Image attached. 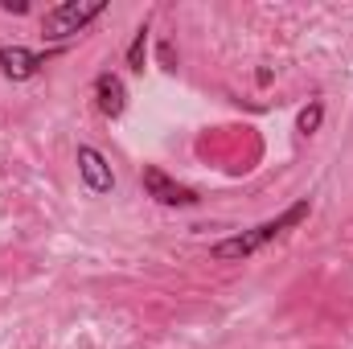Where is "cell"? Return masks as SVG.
I'll return each mask as SVG.
<instances>
[{"mask_svg":"<svg viewBox=\"0 0 353 349\" xmlns=\"http://www.w3.org/2000/svg\"><path fill=\"white\" fill-rule=\"evenodd\" d=\"M321 119H325V103H321V99H312V103L300 111V119H296V132H300V136H312V132L321 128Z\"/></svg>","mask_w":353,"mask_h":349,"instance_id":"cell-8","label":"cell"},{"mask_svg":"<svg viewBox=\"0 0 353 349\" xmlns=\"http://www.w3.org/2000/svg\"><path fill=\"white\" fill-rule=\"evenodd\" d=\"M79 177H83V185H87L90 193H111L115 189V173H111V165H107V157L99 152V148H90V144H79Z\"/></svg>","mask_w":353,"mask_h":349,"instance_id":"cell-5","label":"cell"},{"mask_svg":"<svg viewBox=\"0 0 353 349\" xmlns=\"http://www.w3.org/2000/svg\"><path fill=\"white\" fill-rule=\"evenodd\" d=\"M161 62H165V66H169V70H173V66H176V58H173V46H169V41H165V46H161Z\"/></svg>","mask_w":353,"mask_h":349,"instance_id":"cell-10","label":"cell"},{"mask_svg":"<svg viewBox=\"0 0 353 349\" xmlns=\"http://www.w3.org/2000/svg\"><path fill=\"white\" fill-rule=\"evenodd\" d=\"M66 46H58V50H46V54H33V50H25V46H0V70H4V79H12V83H25V79H33L50 58H58Z\"/></svg>","mask_w":353,"mask_h":349,"instance_id":"cell-3","label":"cell"},{"mask_svg":"<svg viewBox=\"0 0 353 349\" xmlns=\"http://www.w3.org/2000/svg\"><path fill=\"white\" fill-rule=\"evenodd\" d=\"M312 214V201L308 197H300L296 206H288L279 218H267V222H259V226H251V230H239V235H230V239H222V243H214V259L218 263H243L251 259V255H259L267 243H275V239H283L288 230H296L304 218Z\"/></svg>","mask_w":353,"mask_h":349,"instance_id":"cell-1","label":"cell"},{"mask_svg":"<svg viewBox=\"0 0 353 349\" xmlns=\"http://www.w3.org/2000/svg\"><path fill=\"white\" fill-rule=\"evenodd\" d=\"M94 107H99L107 119L123 115V107H128V87H123V79H119V74L103 70V74L94 79Z\"/></svg>","mask_w":353,"mask_h":349,"instance_id":"cell-6","label":"cell"},{"mask_svg":"<svg viewBox=\"0 0 353 349\" xmlns=\"http://www.w3.org/2000/svg\"><path fill=\"white\" fill-rule=\"evenodd\" d=\"M140 181H144V193L152 201H161V206H197V193L189 185L173 181V177L165 173V169H157V165H144Z\"/></svg>","mask_w":353,"mask_h":349,"instance_id":"cell-4","label":"cell"},{"mask_svg":"<svg viewBox=\"0 0 353 349\" xmlns=\"http://www.w3.org/2000/svg\"><path fill=\"white\" fill-rule=\"evenodd\" d=\"M144 54H148V21L136 29V37H132V46H128V70H132V74H144Z\"/></svg>","mask_w":353,"mask_h":349,"instance_id":"cell-7","label":"cell"},{"mask_svg":"<svg viewBox=\"0 0 353 349\" xmlns=\"http://www.w3.org/2000/svg\"><path fill=\"white\" fill-rule=\"evenodd\" d=\"M0 8H4V12H29L25 0H0Z\"/></svg>","mask_w":353,"mask_h":349,"instance_id":"cell-9","label":"cell"},{"mask_svg":"<svg viewBox=\"0 0 353 349\" xmlns=\"http://www.w3.org/2000/svg\"><path fill=\"white\" fill-rule=\"evenodd\" d=\"M107 12V0H90V4H79V0H66V4H54L46 17H41V29L50 41H66L74 33H83L94 17Z\"/></svg>","mask_w":353,"mask_h":349,"instance_id":"cell-2","label":"cell"}]
</instances>
